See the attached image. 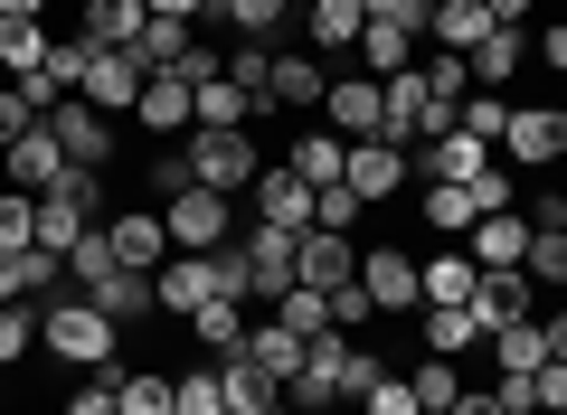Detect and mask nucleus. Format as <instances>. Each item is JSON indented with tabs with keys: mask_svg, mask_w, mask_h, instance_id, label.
<instances>
[{
	"mask_svg": "<svg viewBox=\"0 0 567 415\" xmlns=\"http://www.w3.org/2000/svg\"><path fill=\"white\" fill-rule=\"evenodd\" d=\"M39 350L66 359V369H123V331H114V321H104L85 293H48V312H39Z\"/></svg>",
	"mask_w": 567,
	"mask_h": 415,
	"instance_id": "obj_1",
	"label": "nucleus"
},
{
	"mask_svg": "<svg viewBox=\"0 0 567 415\" xmlns=\"http://www.w3.org/2000/svg\"><path fill=\"white\" fill-rule=\"evenodd\" d=\"M492 160H502V170H558V160H567V114H558V104H511Z\"/></svg>",
	"mask_w": 567,
	"mask_h": 415,
	"instance_id": "obj_2",
	"label": "nucleus"
},
{
	"mask_svg": "<svg viewBox=\"0 0 567 415\" xmlns=\"http://www.w3.org/2000/svg\"><path fill=\"white\" fill-rule=\"evenodd\" d=\"M181 152H189V179L218 189V198H246V189H256V170H265L256 133H189Z\"/></svg>",
	"mask_w": 567,
	"mask_h": 415,
	"instance_id": "obj_3",
	"label": "nucleus"
},
{
	"mask_svg": "<svg viewBox=\"0 0 567 415\" xmlns=\"http://www.w3.org/2000/svg\"><path fill=\"white\" fill-rule=\"evenodd\" d=\"M162 227H171V256H208V246H227V227H237V198H218V189L189 179L181 198H162Z\"/></svg>",
	"mask_w": 567,
	"mask_h": 415,
	"instance_id": "obj_4",
	"label": "nucleus"
},
{
	"mask_svg": "<svg viewBox=\"0 0 567 415\" xmlns=\"http://www.w3.org/2000/svg\"><path fill=\"white\" fill-rule=\"evenodd\" d=\"M322 114H331V133H341V142H379V133H388V85L350 66V76H331Z\"/></svg>",
	"mask_w": 567,
	"mask_h": 415,
	"instance_id": "obj_5",
	"label": "nucleus"
},
{
	"mask_svg": "<svg viewBox=\"0 0 567 415\" xmlns=\"http://www.w3.org/2000/svg\"><path fill=\"white\" fill-rule=\"evenodd\" d=\"M293 283H312V293H341V283H360V246L331 237V227H303V237H293Z\"/></svg>",
	"mask_w": 567,
	"mask_h": 415,
	"instance_id": "obj_6",
	"label": "nucleus"
},
{
	"mask_svg": "<svg viewBox=\"0 0 567 415\" xmlns=\"http://www.w3.org/2000/svg\"><path fill=\"white\" fill-rule=\"evenodd\" d=\"M104 237H114V264H123V274H162V264H171L162 208H123V218H104Z\"/></svg>",
	"mask_w": 567,
	"mask_h": 415,
	"instance_id": "obj_7",
	"label": "nucleus"
},
{
	"mask_svg": "<svg viewBox=\"0 0 567 415\" xmlns=\"http://www.w3.org/2000/svg\"><path fill=\"white\" fill-rule=\"evenodd\" d=\"M48 133L66 142V160H76V170H104V160H114V114H95L85 95H66L58 114H48Z\"/></svg>",
	"mask_w": 567,
	"mask_h": 415,
	"instance_id": "obj_8",
	"label": "nucleus"
},
{
	"mask_svg": "<svg viewBox=\"0 0 567 415\" xmlns=\"http://www.w3.org/2000/svg\"><path fill=\"white\" fill-rule=\"evenodd\" d=\"M360 293L379 302V312H425L416 256H398V246H369V256H360Z\"/></svg>",
	"mask_w": 567,
	"mask_h": 415,
	"instance_id": "obj_9",
	"label": "nucleus"
},
{
	"mask_svg": "<svg viewBox=\"0 0 567 415\" xmlns=\"http://www.w3.org/2000/svg\"><path fill=\"white\" fill-rule=\"evenodd\" d=\"M473 321H483V340H492V331H511V321H539V283H529L520 264L483 274V283H473Z\"/></svg>",
	"mask_w": 567,
	"mask_h": 415,
	"instance_id": "obj_10",
	"label": "nucleus"
},
{
	"mask_svg": "<svg viewBox=\"0 0 567 415\" xmlns=\"http://www.w3.org/2000/svg\"><path fill=\"white\" fill-rule=\"evenodd\" d=\"M0 170H10V179H0V189H29V198H39V189H48V179H58V170H66V142H58V133H48V114H39V123H29V133H20V142H10V152H0Z\"/></svg>",
	"mask_w": 567,
	"mask_h": 415,
	"instance_id": "obj_11",
	"label": "nucleus"
},
{
	"mask_svg": "<svg viewBox=\"0 0 567 415\" xmlns=\"http://www.w3.org/2000/svg\"><path fill=\"white\" fill-rule=\"evenodd\" d=\"M142 76H152V66H142L133 48H95V66H85V104H95V114H133Z\"/></svg>",
	"mask_w": 567,
	"mask_h": 415,
	"instance_id": "obj_12",
	"label": "nucleus"
},
{
	"mask_svg": "<svg viewBox=\"0 0 567 415\" xmlns=\"http://www.w3.org/2000/svg\"><path fill=\"white\" fill-rule=\"evenodd\" d=\"M416 179H454V189H464V179H483L492 170V142L483 133H435V142H416Z\"/></svg>",
	"mask_w": 567,
	"mask_h": 415,
	"instance_id": "obj_13",
	"label": "nucleus"
},
{
	"mask_svg": "<svg viewBox=\"0 0 567 415\" xmlns=\"http://www.w3.org/2000/svg\"><path fill=\"white\" fill-rule=\"evenodd\" d=\"M256 227H284V237H303L312 227V179H293V170H256Z\"/></svg>",
	"mask_w": 567,
	"mask_h": 415,
	"instance_id": "obj_14",
	"label": "nucleus"
},
{
	"mask_svg": "<svg viewBox=\"0 0 567 415\" xmlns=\"http://www.w3.org/2000/svg\"><path fill=\"white\" fill-rule=\"evenodd\" d=\"M341 179L369 198V208H379V198H398L406 179H416V160H406L398 142H350V170H341Z\"/></svg>",
	"mask_w": 567,
	"mask_h": 415,
	"instance_id": "obj_15",
	"label": "nucleus"
},
{
	"mask_svg": "<svg viewBox=\"0 0 567 415\" xmlns=\"http://www.w3.org/2000/svg\"><path fill=\"white\" fill-rule=\"evenodd\" d=\"M189 114H199L189 133H246V123H256L265 104L246 95V85H227V76H199V85H189Z\"/></svg>",
	"mask_w": 567,
	"mask_h": 415,
	"instance_id": "obj_16",
	"label": "nucleus"
},
{
	"mask_svg": "<svg viewBox=\"0 0 567 415\" xmlns=\"http://www.w3.org/2000/svg\"><path fill=\"white\" fill-rule=\"evenodd\" d=\"M360 29H369L360 0H303V39L322 48V58H360Z\"/></svg>",
	"mask_w": 567,
	"mask_h": 415,
	"instance_id": "obj_17",
	"label": "nucleus"
},
{
	"mask_svg": "<svg viewBox=\"0 0 567 415\" xmlns=\"http://www.w3.org/2000/svg\"><path fill=\"white\" fill-rule=\"evenodd\" d=\"M246 283H256V302L293 293V237H284V227H256V237H246Z\"/></svg>",
	"mask_w": 567,
	"mask_h": 415,
	"instance_id": "obj_18",
	"label": "nucleus"
},
{
	"mask_svg": "<svg viewBox=\"0 0 567 415\" xmlns=\"http://www.w3.org/2000/svg\"><path fill=\"white\" fill-rule=\"evenodd\" d=\"M464 256L483 264V274H502V264H520V256H529V218H520V208H492V218H483V227L464 237Z\"/></svg>",
	"mask_w": 567,
	"mask_h": 415,
	"instance_id": "obj_19",
	"label": "nucleus"
},
{
	"mask_svg": "<svg viewBox=\"0 0 567 415\" xmlns=\"http://www.w3.org/2000/svg\"><path fill=\"white\" fill-rule=\"evenodd\" d=\"M246 359H256V369L275 377V387H293V369H303V359H312V340H303V331H284V321L265 312L256 331H246Z\"/></svg>",
	"mask_w": 567,
	"mask_h": 415,
	"instance_id": "obj_20",
	"label": "nucleus"
},
{
	"mask_svg": "<svg viewBox=\"0 0 567 415\" xmlns=\"http://www.w3.org/2000/svg\"><path fill=\"white\" fill-rule=\"evenodd\" d=\"M322 95H331V66L322 58H275V114H322Z\"/></svg>",
	"mask_w": 567,
	"mask_h": 415,
	"instance_id": "obj_21",
	"label": "nucleus"
},
{
	"mask_svg": "<svg viewBox=\"0 0 567 415\" xmlns=\"http://www.w3.org/2000/svg\"><path fill=\"white\" fill-rule=\"evenodd\" d=\"M133 123H142V133H181L189 142V123H199V114H189V76H142Z\"/></svg>",
	"mask_w": 567,
	"mask_h": 415,
	"instance_id": "obj_22",
	"label": "nucleus"
},
{
	"mask_svg": "<svg viewBox=\"0 0 567 415\" xmlns=\"http://www.w3.org/2000/svg\"><path fill=\"white\" fill-rule=\"evenodd\" d=\"M416 218L435 227V237H473L483 208H473V189H454V179H416Z\"/></svg>",
	"mask_w": 567,
	"mask_h": 415,
	"instance_id": "obj_23",
	"label": "nucleus"
},
{
	"mask_svg": "<svg viewBox=\"0 0 567 415\" xmlns=\"http://www.w3.org/2000/svg\"><path fill=\"white\" fill-rule=\"evenodd\" d=\"M492 29H502V20H492L483 0H435V20H425V39H435V48H454V58H473V48H483Z\"/></svg>",
	"mask_w": 567,
	"mask_h": 415,
	"instance_id": "obj_24",
	"label": "nucleus"
},
{
	"mask_svg": "<svg viewBox=\"0 0 567 415\" xmlns=\"http://www.w3.org/2000/svg\"><path fill=\"white\" fill-rule=\"evenodd\" d=\"M275 58H284L275 39H237V48H218V76H227V85H246V95L265 104V95H275ZM265 114H275V104H265Z\"/></svg>",
	"mask_w": 567,
	"mask_h": 415,
	"instance_id": "obj_25",
	"label": "nucleus"
},
{
	"mask_svg": "<svg viewBox=\"0 0 567 415\" xmlns=\"http://www.w3.org/2000/svg\"><path fill=\"white\" fill-rule=\"evenodd\" d=\"M416 29H398V20H369L360 29V76H406V66H416Z\"/></svg>",
	"mask_w": 567,
	"mask_h": 415,
	"instance_id": "obj_26",
	"label": "nucleus"
},
{
	"mask_svg": "<svg viewBox=\"0 0 567 415\" xmlns=\"http://www.w3.org/2000/svg\"><path fill=\"white\" fill-rule=\"evenodd\" d=\"M152 293H162V312H199V302H218V283H208V256H171L162 274H152Z\"/></svg>",
	"mask_w": 567,
	"mask_h": 415,
	"instance_id": "obj_27",
	"label": "nucleus"
},
{
	"mask_svg": "<svg viewBox=\"0 0 567 415\" xmlns=\"http://www.w3.org/2000/svg\"><path fill=\"white\" fill-rule=\"evenodd\" d=\"M416 283H425V302H473V283H483V264H473L464 246H435V256L416 264Z\"/></svg>",
	"mask_w": 567,
	"mask_h": 415,
	"instance_id": "obj_28",
	"label": "nucleus"
},
{
	"mask_svg": "<svg viewBox=\"0 0 567 415\" xmlns=\"http://www.w3.org/2000/svg\"><path fill=\"white\" fill-rule=\"evenodd\" d=\"M520 66H529V29H492V39L473 48V85H492V95H511Z\"/></svg>",
	"mask_w": 567,
	"mask_h": 415,
	"instance_id": "obj_29",
	"label": "nucleus"
},
{
	"mask_svg": "<svg viewBox=\"0 0 567 415\" xmlns=\"http://www.w3.org/2000/svg\"><path fill=\"white\" fill-rule=\"evenodd\" d=\"M284 20H293V0H208V29L227 39H275Z\"/></svg>",
	"mask_w": 567,
	"mask_h": 415,
	"instance_id": "obj_30",
	"label": "nucleus"
},
{
	"mask_svg": "<svg viewBox=\"0 0 567 415\" xmlns=\"http://www.w3.org/2000/svg\"><path fill=\"white\" fill-rule=\"evenodd\" d=\"M85 302H95V312L114 321V331H123V321H152V312H162V293H152V274H104V283H95Z\"/></svg>",
	"mask_w": 567,
	"mask_h": 415,
	"instance_id": "obj_31",
	"label": "nucleus"
},
{
	"mask_svg": "<svg viewBox=\"0 0 567 415\" xmlns=\"http://www.w3.org/2000/svg\"><path fill=\"white\" fill-rule=\"evenodd\" d=\"M425 350H435V359L483 350V321H473V302H425Z\"/></svg>",
	"mask_w": 567,
	"mask_h": 415,
	"instance_id": "obj_32",
	"label": "nucleus"
},
{
	"mask_svg": "<svg viewBox=\"0 0 567 415\" xmlns=\"http://www.w3.org/2000/svg\"><path fill=\"white\" fill-rule=\"evenodd\" d=\"M189 331H199V350H208V359H237L256 321H246V302H199V312H189Z\"/></svg>",
	"mask_w": 567,
	"mask_h": 415,
	"instance_id": "obj_33",
	"label": "nucleus"
},
{
	"mask_svg": "<svg viewBox=\"0 0 567 415\" xmlns=\"http://www.w3.org/2000/svg\"><path fill=\"white\" fill-rule=\"evenodd\" d=\"M483 350L502 359V377H539L548 369V331H539V321H511V331H492Z\"/></svg>",
	"mask_w": 567,
	"mask_h": 415,
	"instance_id": "obj_34",
	"label": "nucleus"
},
{
	"mask_svg": "<svg viewBox=\"0 0 567 415\" xmlns=\"http://www.w3.org/2000/svg\"><path fill=\"white\" fill-rule=\"evenodd\" d=\"M58 274H66V264L39 256V246H29V256H0V312H10V302H29V293H58Z\"/></svg>",
	"mask_w": 567,
	"mask_h": 415,
	"instance_id": "obj_35",
	"label": "nucleus"
},
{
	"mask_svg": "<svg viewBox=\"0 0 567 415\" xmlns=\"http://www.w3.org/2000/svg\"><path fill=\"white\" fill-rule=\"evenodd\" d=\"M48 48H58V39H48V20H0V66H10V85L39 76Z\"/></svg>",
	"mask_w": 567,
	"mask_h": 415,
	"instance_id": "obj_36",
	"label": "nucleus"
},
{
	"mask_svg": "<svg viewBox=\"0 0 567 415\" xmlns=\"http://www.w3.org/2000/svg\"><path fill=\"white\" fill-rule=\"evenodd\" d=\"M284 170L322 189V179H341V170H350V142H341V133H303L293 152H284Z\"/></svg>",
	"mask_w": 567,
	"mask_h": 415,
	"instance_id": "obj_37",
	"label": "nucleus"
},
{
	"mask_svg": "<svg viewBox=\"0 0 567 415\" xmlns=\"http://www.w3.org/2000/svg\"><path fill=\"white\" fill-rule=\"evenodd\" d=\"M218 387H227V415H256V406H275V396H284L246 350H237V359H218Z\"/></svg>",
	"mask_w": 567,
	"mask_h": 415,
	"instance_id": "obj_38",
	"label": "nucleus"
},
{
	"mask_svg": "<svg viewBox=\"0 0 567 415\" xmlns=\"http://www.w3.org/2000/svg\"><path fill=\"white\" fill-rule=\"evenodd\" d=\"M142 20H152L142 0H85V39H95V48H133Z\"/></svg>",
	"mask_w": 567,
	"mask_h": 415,
	"instance_id": "obj_39",
	"label": "nucleus"
},
{
	"mask_svg": "<svg viewBox=\"0 0 567 415\" xmlns=\"http://www.w3.org/2000/svg\"><path fill=\"white\" fill-rule=\"evenodd\" d=\"M406 387H416V406H425V415H454V396H464V377H454V359H435V350H425L416 369H406Z\"/></svg>",
	"mask_w": 567,
	"mask_h": 415,
	"instance_id": "obj_40",
	"label": "nucleus"
},
{
	"mask_svg": "<svg viewBox=\"0 0 567 415\" xmlns=\"http://www.w3.org/2000/svg\"><path fill=\"white\" fill-rule=\"evenodd\" d=\"M114 415H181V406H171V377H162V369H123Z\"/></svg>",
	"mask_w": 567,
	"mask_h": 415,
	"instance_id": "obj_41",
	"label": "nucleus"
},
{
	"mask_svg": "<svg viewBox=\"0 0 567 415\" xmlns=\"http://www.w3.org/2000/svg\"><path fill=\"white\" fill-rule=\"evenodd\" d=\"M171 406H181V415H227V387H218V359H208V369H181V377H171Z\"/></svg>",
	"mask_w": 567,
	"mask_h": 415,
	"instance_id": "obj_42",
	"label": "nucleus"
},
{
	"mask_svg": "<svg viewBox=\"0 0 567 415\" xmlns=\"http://www.w3.org/2000/svg\"><path fill=\"white\" fill-rule=\"evenodd\" d=\"M360 208H369V198L350 189V179H322V189H312V227H331V237H350V227H360Z\"/></svg>",
	"mask_w": 567,
	"mask_h": 415,
	"instance_id": "obj_43",
	"label": "nucleus"
},
{
	"mask_svg": "<svg viewBox=\"0 0 567 415\" xmlns=\"http://www.w3.org/2000/svg\"><path fill=\"white\" fill-rule=\"evenodd\" d=\"M104 274H123V264H114V237H104V227H95V237H85L76 256H66V293H95Z\"/></svg>",
	"mask_w": 567,
	"mask_h": 415,
	"instance_id": "obj_44",
	"label": "nucleus"
},
{
	"mask_svg": "<svg viewBox=\"0 0 567 415\" xmlns=\"http://www.w3.org/2000/svg\"><path fill=\"white\" fill-rule=\"evenodd\" d=\"M275 321H284V331H303V340H322V331H331V293H312V283H293V293L275 302Z\"/></svg>",
	"mask_w": 567,
	"mask_h": 415,
	"instance_id": "obj_45",
	"label": "nucleus"
},
{
	"mask_svg": "<svg viewBox=\"0 0 567 415\" xmlns=\"http://www.w3.org/2000/svg\"><path fill=\"white\" fill-rule=\"evenodd\" d=\"M520 274H529V283H567V227H529Z\"/></svg>",
	"mask_w": 567,
	"mask_h": 415,
	"instance_id": "obj_46",
	"label": "nucleus"
},
{
	"mask_svg": "<svg viewBox=\"0 0 567 415\" xmlns=\"http://www.w3.org/2000/svg\"><path fill=\"white\" fill-rule=\"evenodd\" d=\"M416 66H425V85H435L445 104H464V95H473V58H454V48H435V58H416Z\"/></svg>",
	"mask_w": 567,
	"mask_h": 415,
	"instance_id": "obj_47",
	"label": "nucleus"
},
{
	"mask_svg": "<svg viewBox=\"0 0 567 415\" xmlns=\"http://www.w3.org/2000/svg\"><path fill=\"white\" fill-rule=\"evenodd\" d=\"M114 387H123V369H85L76 396H66V415H114Z\"/></svg>",
	"mask_w": 567,
	"mask_h": 415,
	"instance_id": "obj_48",
	"label": "nucleus"
},
{
	"mask_svg": "<svg viewBox=\"0 0 567 415\" xmlns=\"http://www.w3.org/2000/svg\"><path fill=\"white\" fill-rule=\"evenodd\" d=\"M39 350V312H29V302H10V312H0V369H10V359H29Z\"/></svg>",
	"mask_w": 567,
	"mask_h": 415,
	"instance_id": "obj_49",
	"label": "nucleus"
},
{
	"mask_svg": "<svg viewBox=\"0 0 567 415\" xmlns=\"http://www.w3.org/2000/svg\"><path fill=\"white\" fill-rule=\"evenodd\" d=\"M360 415H425V406H416V387H406V377H398V369H388V377H379V387H369V396H360Z\"/></svg>",
	"mask_w": 567,
	"mask_h": 415,
	"instance_id": "obj_50",
	"label": "nucleus"
},
{
	"mask_svg": "<svg viewBox=\"0 0 567 415\" xmlns=\"http://www.w3.org/2000/svg\"><path fill=\"white\" fill-rule=\"evenodd\" d=\"M369 321H379V302H369L360 283H341V293H331V331H369Z\"/></svg>",
	"mask_w": 567,
	"mask_h": 415,
	"instance_id": "obj_51",
	"label": "nucleus"
},
{
	"mask_svg": "<svg viewBox=\"0 0 567 415\" xmlns=\"http://www.w3.org/2000/svg\"><path fill=\"white\" fill-rule=\"evenodd\" d=\"M369 20H398V29H416L425 39V20H435V0H360Z\"/></svg>",
	"mask_w": 567,
	"mask_h": 415,
	"instance_id": "obj_52",
	"label": "nucleus"
},
{
	"mask_svg": "<svg viewBox=\"0 0 567 415\" xmlns=\"http://www.w3.org/2000/svg\"><path fill=\"white\" fill-rule=\"evenodd\" d=\"M464 189H473V208H483V218H492V208H520V198H511V170H502V160H492L483 179H464Z\"/></svg>",
	"mask_w": 567,
	"mask_h": 415,
	"instance_id": "obj_53",
	"label": "nucleus"
},
{
	"mask_svg": "<svg viewBox=\"0 0 567 415\" xmlns=\"http://www.w3.org/2000/svg\"><path fill=\"white\" fill-rule=\"evenodd\" d=\"M29 123H39V114H29V95H20V85H0V152H10Z\"/></svg>",
	"mask_w": 567,
	"mask_h": 415,
	"instance_id": "obj_54",
	"label": "nucleus"
},
{
	"mask_svg": "<svg viewBox=\"0 0 567 415\" xmlns=\"http://www.w3.org/2000/svg\"><path fill=\"white\" fill-rule=\"evenodd\" d=\"M189 189V152H162L152 160V198H181Z\"/></svg>",
	"mask_w": 567,
	"mask_h": 415,
	"instance_id": "obj_55",
	"label": "nucleus"
},
{
	"mask_svg": "<svg viewBox=\"0 0 567 415\" xmlns=\"http://www.w3.org/2000/svg\"><path fill=\"white\" fill-rule=\"evenodd\" d=\"M529 387H539V415H567V359H548Z\"/></svg>",
	"mask_w": 567,
	"mask_h": 415,
	"instance_id": "obj_56",
	"label": "nucleus"
},
{
	"mask_svg": "<svg viewBox=\"0 0 567 415\" xmlns=\"http://www.w3.org/2000/svg\"><path fill=\"white\" fill-rule=\"evenodd\" d=\"M529 66H558V76H567V20H548L539 39H529Z\"/></svg>",
	"mask_w": 567,
	"mask_h": 415,
	"instance_id": "obj_57",
	"label": "nucleus"
},
{
	"mask_svg": "<svg viewBox=\"0 0 567 415\" xmlns=\"http://www.w3.org/2000/svg\"><path fill=\"white\" fill-rule=\"evenodd\" d=\"M520 218H529V227H567V189H539V198L520 208Z\"/></svg>",
	"mask_w": 567,
	"mask_h": 415,
	"instance_id": "obj_58",
	"label": "nucleus"
},
{
	"mask_svg": "<svg viewBox=\"0 0 567 415\" xmlns=\"http://www.w3.org/2000/svg\"><path fill=\"white\" fill-rule=\"evenodd\" d=\"M152 20H189V29H208V0H142Z\"/></svg>",
	"mask_w": 567,
	"mask_h": 415,
	"instance_id": "obj_59",
	"label": "nucleus"
},
{
	"mask_svg": "<svg viewBox=\"0 0 567 415\" xmlns=\"http://www.w3.org/2000/svg\"><path fill=\"white\" fill-rule=\"evenodd\" d=\"M483 10H492L502 29H529V10H539V0H483Z\"/></svg>",
	"mask_w": 567,
	"mask_h": 415,
	"instance_id": "obj_60",
	"label": "nucleus"
},
{
	"mask_svg": "<svg viewBox=\"0 0 567 415\" xmlns=\"http://www.w3.org/2000/svg\"><path fill=\"white\" fill-rule=\"evenodd\" d=\"M539 331H548V359H567V312H548Z\"/></svg>",
	"mask_w": 567,
	"mask_h": 415,
	"instance_id": "obj_61",
	"label": "nucleus"
},
{
	"mask_svg": "<svg viewBox=\"0 0 567 415\" xmlns=\"http://www.w3.org/2000/svg\"><path fill=\"white\" fill-rule=\"evenodd\" d=\"M0 20H48V0H0Z\"/></svg>",
	"mask_w": 567,
	"mask_h": 415,
	"instance_id": "obj_62",
	"label": "nucleus"
},
{
	"mask_svg": "<svg viewBox=\"0 0 567 415\" xmlns=\"http://www.w3.org/2000/svg\"><path fill=\"white\" fill-rule=\"evenodd\" d=\"M256 415H293V396H275V406H256Z\"/></svg>",
	"mask_w": 567,
	"mask_h": 415,
	"instance_id": "obj_63",
	"label": "nucleus"
}]
</instances>
